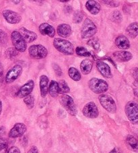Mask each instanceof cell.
Masks as SVG:
<instances>
[{
	"instance_id": "1",
	"label": "cell",
	"mask_w": 138,
	"mask_h": 153,
	"mask_svg": "<svg viewBox=\"0 0 138 153\" xmlns=\"http://www.w3.org/2000/svg\"><path fill=\"white\" fill-rule=\"evenodd\" d=\"M53 45L57 51L66 55H71L74 53L73 44L65 39L56 38L53 41Z\"/></svg>"
},
{
	"instance_id": "2",
	"label": "cell",
	"mask_w": 138,
	"mask_h": 153,
	"mask_svg": "<svg viewBox=\"0 0 138 153\" xmlns=\"http://www.w3.org/2000/svg\"><path fill=\"white\" fill-rule=\"evenodd\" d=\"M90 89L96 94H102L107 91L108 85L107 82L101 79L92 78L88 82Z\"/></svg>"
},
{
	"instance_id": "3",
	"label": "cell",
	"mask_w": 138,
	"mask_h": 153,
	"mask_svg": "<svg viewBox=\"0 0 138 153\" xmlns=\"http://www.w3.org/2000/svg\"><path fill=\"white\" fill-rule=\"evenodd\" d=\"M97 28L92 21L86 18L82 25L81 28V36L82 39H88L96 35Z\"/></svg>"
},
{
	"instance_id": "4",
	"label": "cell",
	"mask_w": 138,
	"mask_h": 153,
	"mask_svg": "<svg viewBox=\"0 0 138 153\" xmlns=\"http://www.w3.org/2000/svg\"><path fill=\"white\" fill-rule=\"evenodd\" d=\"M60 103L71 115L76 116L78 113L75 102L72 97L68 94H63L59 99Z\"/></svg>"
},
{
	"instance_id": "5",
	"label": "cell",
	"mask_w": 138,
	"mask_h": 153,
	"mask_svg": "<svg viewBox=\"0 0 138 153\" xmlns=\"http://www.w3.org/2000/svg\"><path fill=\"white\" fill-rule=\"evenodd\" d=\"M127 117L131 123L136 124L138 121V106L135 101H129L125 108Z\"/></svg>"
},
{
	"instance_id": "6",
	"label": "cell",
	"mask_w": 138,
	"mask_h": 153,
	"mask_svg": "<svg viewBox=\"0 0 138 153\" xmlns=\"http://www.w3.org/2000/svg\"><path fill=\"white\" fill-rule=\"evenodd\" d=\"M100 103L102 107L111 113H115L116 111V105L112 97L108 94H102L99 97Z\"/></svg>"
},
{
	"instance_id": "7",
	"label": "cell",
	"mask_w": 138,
	"mask_h": 153,
	"mask_svg": "<svg viewBox=\"0 0 138 153\" xmlns=\"http://www.w3.org/2000/svg\"><path fill=\"white\" fill-rule=\"evenodd\" d=\"M29 55L31 57L36 59H45L48 55V51L47 48L41 45H33L28 49Z\"/></svg>"
},
{
	"instance_id": "8",
	"label": "cell",
	"mask_w": 138,
	"mask_h": 153,
	"mask_svg": "<svg viewBox=\"0 0 138 153\" xmlns=\"http://www.w3.org/2000/svg\"><path fill=\"white\" fill-rule=\"evenodd\" d=\"M11 39L13 45L17 51L24 52L26 51L27 45L18 31H13L11 35Z\"/></svg>"
},
{
	"instance_id": "9",
	"label": "cell",
	"mask_w": 138,
	"mask_h": 153,
	"mask_svg": "<svg viewBox=\"0 0 138 153\" xmlns=\"http://www.w3.org/2000/svg\"><path fill=\"white\" fill-rule=\"evenodd\" d=\"M22 72V67L20 65H15L12 68H10L6 76V82L7 84L12 83L19 77Z\"/></svg>"
},
{
	"instance_id": "10",
	"label": "cell",
	"mask_w": 138,
	"mask_h": 153,
	"mask_svg": "<svg viewBox=\"0 0 138 153\" xmlns=\"http://www.w3.org/2000/svg\"><path fill=\"white\" fill-rule=\"evenodd\" d=\"M82 113L85 117L92 119L97 117L99 114L98 107L94 102H90L85 105L82 109Z\"/></svg>"
},
{
	"instance_id": "11",
	"label": "cell",
	"mask_w": 138,
	"mask_h": 153,
	"mask_svg": "<svg viewBox=\"0 0 138 153\" xmlns=\"http://www.w3.org/2000/svg\"><path fill=\"white\" fill-rule=\"evenodd\" d=\"M26 130H27V128L25 124L22 123H17L10 130L8 136L11 138H20L25 134Z\"/></svg>"
},
{
	"instance_id": "12",
	"label": "cell",
	"mask_w": 138,
	"mask_h": 153,
	"mask_svg": "<svg viewBox=\"0 0 138 153\" xmlns=\"http://www.w3.org/2000/svg\"><path fill=\"white\" fill-rule=\"evenodd\" d=\"M2 14H3L5 20L10 24H18L22 20V16L17 12L12 11V10H4Z\"/></svg>"
},
{
	"instance_id": "13",
	"label": "cell",
	"mask_w": 138,
	"mask_h": 153,
	"mask_svg": "<svg viewBox=\"0 0 138 153\" xmlns=\"http://www.w3.org/2000/svg\"><path fill=\"white\" fill-rule=\"evenodd\" d=\"M34 87V82L33 80L26 82L18 91L16 95L20 99H24L26 96L30 94Z\"/></svg>"
},
{
	"instance_id": "14",
	"label": "cell",
	"mask_w": 138,
	"mask_h": 153,
	"mask_svg": "<svg viewBox=\"0 0 138 153\" xmlns=\"http://www.w3.org/2000/svg\"><path fill=\"white\" fill-rule=\"evenodd\" d=\"M96 65L98 70L103 77L105 78H111L113 77L111 68L107 64L102 61H97Z\"/></svg>"
},
{
	"instance_id": "15",
	"label": "cell",
	"mask_w": 138,
	"mask_h": 153,
	"mask_svg": "<svg viewBox=\"0 0 138 153\" xmlns=\"http://www.w3.org/2000/svg\"><path fill=\"white\" fill-rule=\"evenodd\" d=\"M20 34L22 36L23 39H24L26 43H31L36 40L37 39V35L35 33L33 32L28 30L27 28L24 27H21L20 28Z\"/></svg>"
},
{
	"instance_id": "16",
	"label": "cell",
	"mask_w": 138,
	"mask_h": 153,
	"mask_svg": "<svg viewBox=\"0 0 138 153\" xmlns=\"http://www.w3.org/2000/svg\"><path fill=\"white\" fill-rule=\"evenodd\" d=\"M39 32L44 36L53 37L55 34V28L48 23H42L39 26Z\"/></svg>"
},
{
	"instance_id": "17",
	"label": "cell",
	"mask_w": 138,
	"mask_h": 153,
	"mask_svg": "<svg viewBox=\"0 0 138 153\" xmlns=\"http://www.w3.org/2000/svg\"><path fill=\"white\" fill-rule=\"evenodd\" d=\"M40 92L42 97H45L48 93L49 78L47 76L42 75L40 77Z\"/></svg>"
},
{
	"instance_id": "18",
	"label": "cell",
	"mask_w": 138,
	"mask_h": 153,
	"mask_svg": "<svg viewBox=\"0 0 138 153\" xmlns=\"http://www.w3.org/2000/svg\"><path fill=\"white\" fill-rule=\"evenodd\" d=\"M86 7L90 14L93 15H96L99 14L101 9L100 5L99 2L96 1H93V0H90L88 1L86 4Z\"/></svg>"
},
{
	"instance_id": "19",
	"label": "cell",
	"mask_w": 138,
	"mask_h": 153,
	"mask_svg": "<svg viewBox=\"0 0 138 153\" xmlns=\"http://www.w3.org/2000/svg\"><path fill=\"white\" fill-rule=\"evenodd\" d=\"M57 34L63 38L70 36L71 34V28L68 24H61L57 26Z\"/></svg>"
},
{
	"instance_id": "20",
	"label": "cell",
	"mask_w": 138,
	"mask_h": 153,
	"mask_svg": "<svg viewBox=\"0 0 138 153\" xmlns=\"http://www.w3.org/2000/svg\"><path fill=\"white\" fill-rule=\"evenodd\" d=\"M113 56L116 60L121 62H128L132 58V54L129 51H119L113 53Z\"/></svg>"
},
{
	"instance_id": "21",
	"label": "cell",
	"mask_w": 138,
	"mask_h": 153,
	"mask_svg": "<svg viewBox=\"0 0 138 153\" xmlns=\"http://www.w3.org/2000/svg\"><path fill=\"white\" fill-rule=\"evenodd\" d=\"M115 44L118 48L121 49H127L130 47L129 39L124 35H120L115 39Z\"/></svg>"
},
{
	"instance_id": "22",
	"label": "cell",
	"mask_w": 138,
	"mask_h": 153,
	"mask_svg": "<svg viewBox=\"0 0 138 153\" xmlns=\"http://www.w3.org/2000/svg\"><path fill=\"white\" fill-rule=\"evenodd\" d=\"M125 143L127 148H128L129 150H131L135 152H137L138 151L137 140L134 136H131V135L127 136L125 140Z\"/></svg>"
},
{
	"instance_id": "23",
	"label": "cell",
	"mask_w": 138,
	"mask_h": 153,
	"mask_svg": "<svg viewBox=\"0 0 138 153\" xmlns=\"http://www.w3.org/2000/svg\"><path fill=\"white\" fill-rule=\"evenodd\" d=\"M93 67V63L91 60L86 59L83 60L80 64V69L82 72L85 75H88L92 71Z\"/></svg>"
},
{
	"instance_id": "24",
	"label": "cell",
	"mask_w": 138,
	"mask_h": 153,
	"mask_svg": "<svg viewBox=\"0 0 138 153\" xmlns=\"http://www.w3.org/2000/svg\"><path fill=\"white\" fill-rule=\"evenodd\" d=\"M126 33L129 37L134 39L138 35V26L137 22L130 24L126 28Z\"/></svg>"
},
{
	"instance_id": "25",
	"label": "cell",
	"mask_w": 138,
	"mask_h": 153,
	"mask_svg": "<svg viewBox=\"0 0 138 153\" xmlns=\"http://www.w3.org/2000/svg\"><path fill=\"white\" fill-rule=\"evenodd\" d=\"M48 92L50 95L52 97H57L59 94V86H58V82L56 81L52 80L49 84L48 87Z\"/></svg>"
},
{
	"instance_id": "26",
	"label": "cell",
	"mask_w": 138,
	"mask_h": 153,
	"mask_svg": "<svg viewBox=\"0 0 138 153\" xmlns=\"http://www.w3.org/2000/svg\"><path fill=\"white\" fill-rule=\"evenodd\" d=\"M68 74L70 76V77L74 81H79L81 80V74L76 68H70L68 71Z\"/></svg>"
},
{
	"instance_id": "27",
	"label": "cell",
	"mask_w": 138,
	"mask_h": 153,
	"mask_svg": "<svg viewBox=\"0 0 138 153\" xmlns=\"http://www.w3.org/2000/svg\"><path fill=\"white\" fill-rule=\"evenodd\" d=\"M58 86H59V91L61 94H66L70 93V88L69 87L68 84L65 80H62L58 82Z\"/></svg>"
},
{
	"instance_id": "28",
	"label": "cell",
	"mask_w": 138,
	"mask_h": 153,
	"mask_svg": "<svg viewBox=\"0 0 138 153\" xmlns=\"http://www.w3.org/2000/svg\"><path fill=\"white\" fill-rule=\"evenodd\" d=\"M76 53L79 56L82 57H90V53L88 51L86 48L84 47H78L76 49Z\"/></svg>"
},
{
	"instance_id": "29",
	"label": "cell",
	"mask_w": 138,
	"mask_h": 153,
	"mask_svg": "<svg viewBox=\"0 0 138 153\" xmlns=\"http://www.w3.org/2000/svg\"><path fill=\"white\" fill-rule=\"evenodd\" d=\"M8 149V142L6 139L0 138V153H6Z\"/></svg>"
},
{
	"instance_id": "30",
	"label": "cell",
	"mask_w": 138,
	"mask_h": 153,
	"mask_svg": "<svg viewBox=\"0 0 138 153\" xmlns=\"http://www.w3.org/2000/svg\"><path fill=\"white\" fill-rule=\"evenodd\" d=\"M24 102L28 109H33L34 107V98L31 94L26 96L24 98Z\"/></svg>"
},
{
	"instance_id": "31",
	"label": "cell",
	"mask_w": 138,
	"mask_h": 153,
	"mask_svg": "<svg viewBox=\"0 0 138 153\" xmlns=\"http://www.w3.org/2000/svg\"><path fill=\"white\" fill-rule=\"evenodd\" d=\"M83 13L81 11H76L73 14V21L75 23H79L83 19Z\"/></svg>"
},
{
	"instance_id": "32",
	"label": "cell",
	"mask_w": 138,
	"mask_h": 153,
	"mask_svg": "<svg viewBox=\"0 0 138 153\" xmlns=\"http://www.w3.org/2000/svg\"><path fill=\"white\" fill-rule=\"evenodd\" d=\"M88 45L93 47L94 49H99L100 47V43L97 38H93L88 42Z\"/></svg>"
},
{
	"instance_id": "33",
	"label": "cell",
	"mask_w": 138,
	"mask_h": 153,
	"mask_svg": "<svg viewBox=\"0 0 138 153\" xmlns=\"http://www.w3.org/2000/svg\"><path fill=\"white\" fill-rule=\"evenodd\" d=\"M18 53L14 48H10L6 51V55L7 57L12 59L13 57H15L16 55H18Z\"/></svg>"
},
{
	"instance_id": "34",
	"label": "cell",
	"mask_w": 138,
	"mask_h": 153,
	"mask_svg": "<svg viewBox=\"0 0 138 153\" xmlns=\"http://www.w3.org/2000/svg\"><path fill=\"white\" fill-rule=\"evenodd\" d=\"M112 18H113V20L115 21V22H120L122 20L123 17H122L121 13L119 11H118V10H116V11H115L113 13Z\"/></svg>"
},
{
	"instance_id": "35",
	"label": "cell",
	"mask_w": 138,
	"mask_h": 153,
	"mask_svg": "<svg viewBox=\"0 0 138 153\" xmlns=\"http://www.w3.org/2000/svg\"><path fill=\"white\" fill-rule=\"evenodd\" d=\"M7 34L0 29V44L5 45L7 43Z\"/></svg>"
},
{
	"instance_id": "36",
	"label": "cell",
	"mask_w": 138,
	"mask_h": 153,
	"mask_svg": "<svg viewBox=\"0 0 138 153\" xmlns=\"http://www.w3.org/2000/svg\"><path fill=\"white\" fill-rule=\"evenodd\" d=\"M102 2L105 5L111 7H116L119 6V2L116 1H102Z\"/></svg>"
},
{
	"instance_id": "37",
	"label": "cell",
	"mask_w": 138,
	"mask_h": 153,
	"mask_svg": "<svg viewBox=\"0 0 138 153\" xmlns=\"http://www.w3.org/2000/svg\"><path fill=\"white\" fill-rule=\"evenodd\" d=\"M53 69L55 70V73L58 76H61L62 75V69H61L60 67L57 64H53Z\"/></svg>"
},
{
	"instance_id": "38",
	"label": "cell",
	"mask_w": 138,
	"mask_h": 153,
	"mask_svg": "<svg viewBox=\"0 0 138 153\" xmlns=\"http://www.w3.org/2000/svg\"><path fill=\"white\" fill-rule=\"evenodd\" d=\"M7 153H21L20 149L16 146H12L7 151Z\"/></svg>"
},
{
	"instance_id": "39",
	"label": "cell",
	"mask_w": 138,
	"mask_h": 153,
	"mask_svg": "<svg viewBox=\"0 0 138 153\" xmlns=\"http://www.w3.org/2000/svg\"><path fill=\"white\" fill-rule=\"evenodd\" d=\"M27 153H39V150L38 149L36 146H32L29 150L28 151Z\"/></svg>"
},
{
	"instance_id": "40",
	"label": "cell",
	"mask_w": 138,
	"mask_h": 153,
	"mask_svg": "<svg viewBox=\"0 0 138 153\" xmlns=\"http://www.w3.org/2000/svg\"><path fill=\"white\" fill-rule=\"evenodd\" d=\"M110 153H123V152H122V151L121 150V149H119V148L115 147V148H114L112 150H111Z\"/></svg>"
},
{
	"instance_id": "41",
	"label": "cell",
	"mask_w": 138,
	"mask_h": 153,
	"mask_svg": "<svg viewBox=\"0 0 138 153\" xmlns=\"http://www.w3.org/2000/svg\"><path fill=\"white\" fill-rule=\"evenodd\" d=\"M4 132H5V128L3 127V126H1V127H0V136H1L3 134H4Z\"/></svg>"
},
{
	"instance_id": "42",
	"label": "cell",
	"mask_w": 138,
	"mask_h": 153,
	"mask_svg": "<svg viewBox=\"0 0 138 153\" xmlns=\"http://www.w3.org/2000/svg\"><path fill=\"white\" fill-rule=\"evenodd\" d=\"M1 111H2V102L1 101V100H0V115H1Z\"/></svg>"
},
{
	"instance_id": "43",
	"label": "cell",
	"mask_w": 138,
	"mask_h": 153,
	"mask_svg": "<svg viewBox=\"0 0 138 153\" xmlns=\"http://www.w3.org/2000/svg\"><path fill=\"white\" fill-rule=\"evenodd\" d=\"M60 2H62V3H68L69 1L68 0H66V1H64V0H61Z\"/></svg>"
},
{
	"instance_id": "44",
	"label": "cell",
	"mask_w": 138,
	"mask_h": 153,
	"mask_svg": "<svg viewBox=\"0 0 138 153\" xmlns=\"http://www.w3.org/2000/svg\"><path fill=\"white\" fill-rule=\"evenodd\" d=\"M14 3H20V1H12Z\"/></svg>"
}]
</instances>
